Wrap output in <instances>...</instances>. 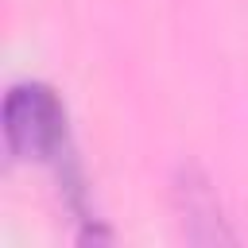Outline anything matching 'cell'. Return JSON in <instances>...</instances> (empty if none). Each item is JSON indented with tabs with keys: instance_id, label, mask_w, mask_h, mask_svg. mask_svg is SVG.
<instances>
[{
	"instance_id": "2",
	"label": "cell",
	"mask_w": 248,
	"mask_h": 248,
	"mask_svg": "<svg viewBox=\"0 0 248 248\" xmlns=\"http://www.w3.org/2000/svg\"><path fill=\"white\" fill-rule=\"evenodd\" d=\"M178 202H182V221H186V236L198 240V244H217V240H232V232L225 229L221 221V209H217V198L209 190V182L198 174V170H186L182 182H178Z\"/></svg>"
},
{
	"instance_id": "1",
	"label": "cell",
	"mask_w": 248,
	"mask_h": 248,
	"mask_svg": "<svg viewBox=\"0 0 248 248\" xmlns=\"http://www.w3.org/2000/svg\"><path fill=\"white\" fill-rule=\"evenodd\" d=\"M4 140L16 159H54L66 147V108L43 81H19L4 97Z\"/></svg>"
}]
</instances>
